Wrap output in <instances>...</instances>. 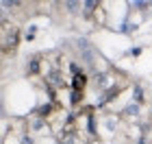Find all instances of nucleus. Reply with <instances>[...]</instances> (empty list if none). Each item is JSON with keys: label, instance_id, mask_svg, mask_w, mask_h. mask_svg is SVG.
Wrapping results in <instances>:
<instances>
[{"label": "nucleus", "instance_id": "obj_1", "mask_svg": "<svg viewBox=\"0 0 152 144\" xmlns=\"http://www.w3.org/2000/svg\"><path fill=\"white\" fill-rule=\"evenodd\" d=\"M13 44H18V29H11V31H7L4 29V35H2V48L7 50L9 46Z\"/></svg>", "mask_w": 152, "mask_h": 144}, {"label": "nucleus", "instance_id": "obj_2", "mask_svg": "<svg viewBox=\"0 0 152 144\" xmlns=\"http://www.w3.org/2000/svg\"><path fill=\"white\" fill-rule=\"evenodd\" d=\"M83 85H85V77H83V74H76L74 77V92H78Z\"/></svg>", "mask_w": 152, "mask_h": 144}, {"label": "nucleus", "instance_id": "obj_3", "mask_svg": "<svg viewBox=\"0 0 152 144\" xmlns=\"http://www.w3.org/2000/svg\"><path fill=\"white\" fill-rule=\"evenodd\" d=\"M48 81H52L54 85H61V77H59V72H50V74H48Z\"/></svg>", "mask_w": 152, "mask_h": 144}, {"label": "nucleus", "instance_id": "obj_4", "mask_svg": "<svg viewBox=\"0 0 152 144\" xmlns=\"http://www.w3.org/2000/svg\"><path fill=\"white\" fill-rule=\"evenodd\" d=\"M28 70H31V72H37V70H39V59H31Z\"/></svg>", "mask_w": 152, "mask_h": 144}, {"label": "nucleus", "instance_id": "obj_5", "mask_svg": "<svg viewBox=\"0 0 152 144\" xmlns=\"http://www.w3.org/2000/svg\"><path fill=\"white\" fill-rule=\"evenodd\" d=\"M83 7L87 9V13H91V11H94V7H98V2H85Z\"/></svg>", "mask_w": 152, "mask_h": 144}, {"label": "nucleus", "instance_id": "obj_6", "mask_svg": "<svg viewBox=\"0 0 152 144\" xmlns=\"http://www.w3.org/2000/svg\"><path fill=\"white\" fill-rule=\"evenodd\" d=\"M65 7H67L70 11H76V7H78V2H65Z\"/></svg>", "mask_w": 152, "mask_h": 144}]
</instances>
